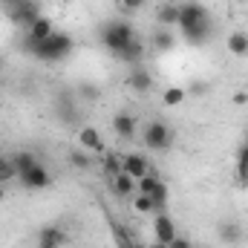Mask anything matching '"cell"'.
<instances>
[{
    "label": "cell",
    "mask_w": 248,
    "mask_h": 248,
    "mask_svg": "<svg viewBox=\"0 0 248 248\" xmlns=\"http://www.w3.org/2000/svg\"><path fill=\"white\" fill-rule=\"evenodd\" d=\"M9 17H12V23L15 26H20V29H29L38 17H41V6L35 3V0H23L20 6H15V9H9Z\"/></svg>",
    "instance_id": "obj_7"
},
{
    "label": "cell",
    "mask_w": 248,
    "mask_h": 248,
    "mask_svg": "<svg viewBox=\"0 0 248 248\" xmlns=\"http://www.w3.org/2000/svg\"><path fill=\"white\" fill-rule=\"evenodd\" d=\"M187 93H190V95H205V93H208V84H205V81H193V84L187 87Z\"/></svg>",
    "instance_id": "obj_30"
},
{
    "label": "cell",
    "mask_w": 248,
    "mask_h": 248,
    "mask_svg": "<svg viewBox=\"0 0 248 248\" xmlns=\"http://www.w3.org/2000/svg\"><path fill=\"white\" fill-rule=\"evenodd\" d=\"M225 49L237 58H248V35L246 32H231L225 38Z\"/></svg>",
    "instance_id": "obj_18"
},
{
    "label": "cell",
    "mask_w": 248,
    "mask_h": 248,
    "mask_svg": "<svg viewBox=\"0 0 248 248\" xmlns=\"http://www.w3.org/2000/svg\"><path fill=\"white\" fill-rule=\"evenodd\" d=\"M119 3H122L124 12H139V9H141V6H144L147 0H119Z\"/></svg>",
    "instance_id": "obj_29"
},
{
    "label": "cell",
    "mask_w": 248,
    "mask_h": 248,
    "mask_svg": "<svg viewBox=\"0 0 248 248\" xmlns=\"http://www.w3.org/2000/svg\"><path fill=\"white\" fill-rule=\"evenodd\" d=\"M127 84H130L136 93H150V90H153V75H150V69H147V66H133V72H130Z\"/></svg>",
    "instance_id": "obj_14"
},
{
    "label": "cell",
    "mask_w": 248,
    "mask_h": 248,
    "mask_svg": "<svg viewBox=\"0 0 248 248\" xmlns=\"http://www.w3.org/2000/svg\"><path fill=\"white\" fill-rule=\"evenodd\" d=\"M101 41H104V46H107L113 55H119L127 44L136 41V32H133V26H130L127 20H113V23H107V26L101 29Z\"/></svg>",
    "instance_id": "obj_3"
},
{
    "label": "cell",
    "mask_w": 248,
    "mask_h": 248,
    "mask_svg": "<svg viewBox=\"0 0 248 248\" xmlns=\"http://www.w3.org/2000/svg\"><path fill=\"white\" fill-rule=\"evenodd\" d=\"M136 248H147V246H139V243H136Z\"/></svg>",
    "instance_id": "obj_36"
},
{
    "label": "cell",
    "mask_w": 248,
    "mask_h": 248,
    "mask_svg": "<svg viewBox=\"0 0 248 248\" xmlns=\"http://www.w3.org/2000/svg\"><path fill=\"white\" fill-rule=\"evenodd\" d=\"M136 119L130 116V113H116L113 116V133L119 136V139H133L136 136Z\"/></svg>",
    "instance_id": "obj_16"
},
{
    "label": "cell",
    "mask_w": 248,
    "mask_h": 248,
    "mask_svg": "<svg viewBox=\"0 0 248 248\" xmlns=\"http://www.w3.org/2000/svg\"><path fill=\"white\" fill-rule=\"evenodd\" d=\"M234 104H248V93H237L234 95Z\"/></svg>",
    "instance_id": "obj_32"
},
{
    "label": "cell",
    "mask_w": 248,
    "mask_h": 248,
    "mask_svg": "<svg viewBox=\"0 0 248 248\" xmlns=\"http://www.w3.org/2000/svg\"><path fill=\"white\" fill-rule=\"evenodd\" d=\"M3 199H6V185L0 182V202H3Z\"/></svg>",
    "instance_id": "obj_35"
},
{
    "label": "cell",
    "mask_w": 248,
    "mask_h": 248,
    "mask_svg": "<svg viewBox=\"0 0 248 248\" xmlns=\"http://www.w3.org/2000/svg\"><path fill=\"white\" fill-rule=\"evenodd\" d=\"M110 231H113V237H116V246L119 248H136V240L130 237V231L122 228L116 219H110Z\"/></svg>",
    "instance_id": "obj_26"
},
{
    "label": "cell",
    "mask_w": 248,
    "mask_h": 248,
    "mask_svg": "<svg viewBox=\"0 0 248 248\" xmlns=\"http://www.w3.org/2000/svg\"><path fill=\"white\" fill-rule=\"evenodd\" d=\"M17 179H20V185L29 187V190H44V187L52 185V173H49V170H46L41 162H35L29 170H23Z\"/></svg>",
    "instance_id": "obj_6"
},
{
    "label": "cell",
    "mask_w": 248,
    "mask_h": 248,
    "mask_svg": "<svg viewBox=\"0 0 248 248\" xmlns=\"http://www.w3.org/2000/svg\"><path fill=\"white\" fill-rule=\"evenodd\" d=\"M72 93H75V98H78V101H90V104L101 98V87H98V84H93V81H78V87H75Z\"/></svg>",
    "instance_id": "obj_20"
},
{
    "label": "cell",
    "mask_w": 248,
    "mask_h": 248,
    "mask_svg": "<svg viewBox=\"0 0 248 248\" xmlns=\"http://www.w3.org/2000/svg\"><path fill=\"white\" fill-rule=\"evenodd\" d=\"M168 246H170V248H193V246H190V240H187V237H182V234H176Z\"/></svg>",
    "instance_id": "obj_31"
},
{
    "label": "cell",
    "mask_w": 248,
    "mask_h": 248,
    "mask_svg": "<svg viewBox=\"0 0 248 248\" xmlns=\"http://www.w3.org/2000/svg\"><path fill=\"white\" fill-rule=\"evenodd\" d=\"M15 179H17V168H15V162H12V156H9V159L0 156V182L9 185V182H15Z\"/></svg>",
    "instance_id": "obj_28"
},
{
    "label": "cell",
    "mask_w": 248,
    "mask_h": 248,
    "mask_svg": "<svg viewBox=\"0 0 248 248\" xmlns=\"http://www.w3.org/2000/svg\"><path fill=\"white\" fill-rule=\"evenodd\" d=\"M69 165H72V168H78V170H93V168H95V159H93V156H87L81 147H75V150L69 153Z\"/></svg>",
    "instance_id": "obj_24"
},
{
    "label": "cell",
    "mask_w": 248,
    "mask_h": 248,
    "mask_svg": "<svg viewBox=\"0 0 248 248\" xmlns=\"http://www.w3.org/2000/svg\"><path fill=\"white\" fill-rule=\"evenodd\" d=\"M147 248H170V246H168V243H159V240H150Z\"/></svg>",
    "instance_id": "obj_34"
},
{
    "label": "cell",
    "mask_w": 248,
    "mask_h": 248,
    "mask_svg": "<svg viewBox=\"0 0 248 248\" xmlns=\"http://www.w3.org/2000/svg\"><path fill=\"white\" fill-rule=\"evenodd\" d=\"M179 29L185 32V41L193 46H202L214 35V20L202 3H182L179 6Z\"/></svg>",
    "instance_id": "obj_1"
},
{
    "label": "cell",
    "mask_w": 248,
    "mask_h": 248,
    "mask_svg": "<svg viewBox=\"0 0 248 248\" xmlns=\"http://www.w3.org/2000/svg\"><path fill=\"white\" fill-rule=\"evenodd\" d=\"M55 116L66 127H78L81 124V110H78V98L75 93H58L55 95Z\"/></svg>",
    "instance_id": "obj_5"
},
{
    "label": "cell",
    "mask_w": 248,
    "mask_h": 248,
    "mask_svg": "<svg viewBox=\"0 0 248 248\" xmlns=\"http://www.w3.org/2000/svg\"><path fill=\"white\" fill-rule=\"evenodd\" d=\"M66 246V231L61 225H44L38 231V248H63Z\"/></svg>",
    "instance_id": "obj_11"
},
{
    "label": "cell",
    "mask_w": 248,
    "mask_h": 248,
    "mask_svg": "<svg viewBox=\"0 0 248 248\" xmlns=\"http://www.w3.org/2000/svg\"><path fill=\"white\" fill-rule=\"evenodd\" d=\"M173 44H176L173 32H170V29H162V26H159V29L153 32V38H150V46H153L156 52H170Z\"/></svg>",
    "instance_id": "obj_19"
},
{
    "label": "cell",
    "mask_w": 248,
    "mask_h": 248,
    "mask_svg": "<svg viewBox=\"0 0 248 248\" xmlns=\"http://www.w3.org/2000/svg\"><path fill=\"white\" fill-rule=\"evenodd\" d=\"M170 144H173V130L168 127L165 122H147L144 127V147L147 150H156V153H165V150H170Z\"/></svg>",
    "instance_id": "obj_4"
},
{
    "label": "cell",
    "mask_w": 248,
    "mask_h": 248,
    "mask_svg": "<svg viewBox=\"0 0 248 248\" xmlns=\"http://www.w3.org/2000/svg\"><path fill=\"white\" fill-rule=\"evenodd\" d=\"M0 63H3V58H0Z\"/></svg>",
    "instance_id": "obj_38"
},
{
    "label": "cell",
    "mask_w": 248,
    "mask_h": 248,
    "mask_svg": "<svg viewBox=\"0 0 248 248\" xmlns=\"http://www.w3.org/2000/svg\"><path fill=\"white\" fill-rule=\"evenodd\" d=\"M185 98H187V90H185V87H168V90L162 93V101H165V107H179Z\"/></svg>",
    "instance_id": "obj_27"
},
{
    "label": "cell",
    "mask_w": 248,
    "mask_h": 248,
    "mask_svg": "<svg viewBox=\"0 0 248 248\" xmlns=\"http://www.w3.org/2000/svg\"><path fill=\"white\" fill-rule=\"evenodd\" d=\"M55 32V26H52V20L46 17V15H41L29 29H26V41H23V46H32V44H41V41H46L49 35Z\"/></svg>",
    "instance_id": "obj_12"
},
{
    "label": "cell",
    "mask_w": 248,
    "mask_h": 248,
    "mask_svg": "<svg viewBox=\"0 0 248 248\" xmlns=\"http://www.w3.org/2000/svg\"><path fill=\"white\" fill-rule=\"evenodd\" d=\"M0 87H3V75H0Z\"/></svg>",
    "instance_id": "obj_37"
},
{
    "label": "cell",
    "mask_w": 248,
    "mask_h": 248,
    "mask_svg": "<svg viewBox=\"0 0 248 248\" xmlns=\"http://www.w3.org/2000/svg\"><path fill=\"white\" fill-rule=\"evenodd\" d=\"M217 237H219L225 246H240V243L246 240V228H243L240 222H234V219H225V222L217 225Z\"/></svg>",
    "instance_id": "obj_13"
},
{
    "label": "cell",
    "mask_w": 248,
    "mask_h": 248,
    "mask_svg": "<svg viewBox=\"0 0 248 248\" xmlns=\"http://www.w3.org/2000/svg\"><path fill=\"white\" fill-rule=\"evenodd\" d=\"M156 20H159L162 29H173V26H179V6H176V3H162L159 12H156Z\"/></svg>",
    "instance_id": "obj_17"
},
{
    "label": "cell",
    "mask_w": 248,
    "mask_h": 248,
    "mask_svg": "<svg viewBox=\"0 0 248 248\" xmlns=\"http://www.w3.org/2000/svg\"><path fill=\"white\" fill-rule=\"evenodd\" d=\"M110 185H113V190L119 193V196H133L136 193V179L133 176H127V173H116L113 179H110Z\"/></svg>",
    "instance_id": "obj_21"
},
{
    "label": "cell",
    "mask_w": 248,
    "mask_h": 248,
    "mask_svg": "<svg viewBox=\"0 0 248 248\" xmlns=\"http://www.w3.org/2000/svg\"><path fill=\"white\" fill-rule=\"evenodd\" d=\"M20 3H23V0H3V6H6V12H9V9H15V6H20Z\"/></svg>",
    "instance_id": "obj_33"
},
{
    "label": "cell",
    "mask_w": 248,
    "mask_h": 248,
    "mask_svg": "<svg viewBox=\"0 0 248 248\" xmlns=\"http://www.w3.org/2000/svg\"><path fill=\"white\" fill-rule=\"evenodd\" d=\"M101 173L107 179H113L116 173H122V153H101Z\"/></svg>",
    "instance_id": "obj_22"
},
{
    "label": "cell",
    "mask_w": 248,
    "mask_h": 248,
    "mask_svg": "<svg viewBox=\"0 0 248 248\" xmlns=\"http://www.w3.org/2000/svg\"><path fill=\"white\" fill-rule=\"evenodd\" d=\"M78 147H81V150H90V153H104L101 133H98L93 124H81V127H78Z\"/></svg>",
    "instance_id": "obj_10"
},
{
    "label": "cell",
    "mask_w": 248,
    "mask_h": 248,
    "mask_svg": "<svg viewBox=\"0 0 248 248\" xmlns=\"http://www.w3.org/2000/svg\"><path fill=\"white\" fill-rule=\"evenodd\" d=\"M176 234H179V231H176V222L170 219L168 211L153 214V240H159V243H170Z\"/></svg>",
    "instance_id": "obj_9"
},
{
    "label": "cell",
    "mask_w": 248,
    "mask_h": 248,
    "mask_svg": "<svg viewBox=\"0 0 248 248\" xmlns=\"http://www.w3.org/2000/svg\"><path fill=\"white\" fill-rule=\"evenodd\" d=\"M144 55H147V49H144V44L136 38L133 44H127V46H124V49L119 52V55H116V58H119V61H124V63H130V66H141Z\"/></svg>",
    "instance_id": "obj_15"
},
{
    "label": "cell",
    "mask_w": 248,
    "mask_h": 248,
    "mask_svg": "<svg viewBox=\"0 0 248 248\" xmlns=\"http://www.w3.org/2000/svg\"><path fill=\"white\" fill-rule=\"evenodd\" d=\"M130 199H133V211H136V214H159V208H156V202H153L150 196H144V193H133Z\"/></svg>",
    "instance_id": "obj_25"
},
{
    "label": "cell",
    "mask_w": 248,
    "mask_h": 248,
    "mask_svg": "<svg viewBox=\"0 0 248 248\" xmlns=\"http://www.w3.org/2000/svg\"><path fill=\"white\" fill-rule=\"evenodd\" d=\"M72 38L69 35H63V32H52L46 41H41V44H32V46H23L26 52H32L38 61H63V58H69L72 55Z\"/></svg>",
    "instance_id": "obj_2"
},
{
    "label": "cell",
    "mask_w": 248,
    "mask_h": 248,
    "mask_svg": "<svg viewBox=\"0 0 248 248\" xmlns=\"http://www.w3.org/2000/svg\"><path fill=\"white\" fill-rule=\"evenodd\" d=\"M122 170L139 182L141 176H147V173L153 170V165H150L147 156H141V153H122Z\"/></svg>",
    "instance_id": "obj_8"
},
{
    "label": "cell",
    "mask_w": 248,
    "mask_h": 248,
    "mask_svg": "<svg viewBox=\"0 0 248 248\" xmlns=\"http://www.w3.org/2000/svg\"><path fill=\"white\" fill-rule=\"evenodd\" d=\"M12 162H15V168H17V176H20L23 170H29V168L38 162V156H35L32 150H17V153H12Z\"/></svg>",
    "instance_id": "obj_23"
}]
</instances>
